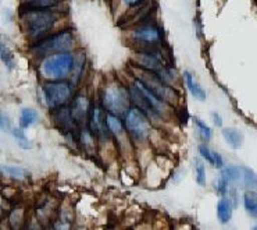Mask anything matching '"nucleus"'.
<instances>
[{"label": "nucleus", "instance_id": "f257e3e1", "mask_svg": "<svg viewBox=\"0 0 257 230\" xmlns=\"http://www.w3.org/2000/svg\"><path fill=\"white\" fill-rule=\"evenodd\" d=\"M25 30L31 39H39L46 35L57 20V16L46 9H31L23 16Z\"/></svg>", "mask_w": 257, "mask_h": 230}, {"label": "nucleus", "instance_id": "f03ea898", "mask_svg": "<svg viewBox=\"0 0 257 230\" xmlns=\"http://www.w3.org/2000/svg\"><path fill=\"white\" fill-rule=\"evenodd\" d=\"M72 64H74V56L68 52H64V53H56L45 57L42 60L41 70L46 79L61 80L66 79L71 71Z\"/></svg>", "mask_w": 257, "mask_h": 230}, {"label": "nucleus", "instance_id": "7ed1b4c3", "mask_svg": "<svg viewBox=\"0 0 257 230\" xmlns=\"http://www.w3.org/2000/svg\"><path fill=\"white\" fill-rule=\"evenodd\" d=\"M74 45V37L71 32L64 31L60 34H56L46 41H42L32 48V53L36 56H45L48 57L56 53H64L68 52Z\"/></svg>", "mask_w": 257, "mask_h": 230}, {"label": "nucleus", "instance_id": "20e7f679", "mask_svg": "<svg viewBox=\"0 0 257 230\" xmlns=\"http://www.w3.org/2000/svg\"><path fill=\"white\" fill-rule=\"evenodd\" d=\"M72 95L71 85L64 81H52L43 85V98L49 108H60L64 106Z\"/></svg>", "mask_w": 257, "mask_h": 230}, {"label": "nucleus", "instance_id": "39448f33", "mask_svg": "<svg viewBox=\"0 0 257 230\" xmlns=\"http://www.w3.org/2000/svg\"><path fill=\"white\" fill-rule=\"evenodd\" d=\"M125 126L132 137L138 141H144L149 135L150 127L146 115L138 108H130L125 112Z\"/></svg>", "mask_w": 257, "mask_h": 230}, {"label": "nucleus", "instance_id": "423d86ee", "mask_svg": "<svg viewBox=\"0 0 257 230\" xmlns=\"http://www.w3.org/2000/svg\"><path fill=\"white\" fill-rule=\"evenodd\" d=\"M103 105L110 113H114V115L124 113L130 109V97L125 90H122L121 87L111 85L103 95Z\"/></svg>", "mask_w": 257, "mask_h": 230}, {"label": "nucleus", "instance_id": "0eeeda50", "mask_svg": "<svg viewBox=\"0 0 257 230\" xmlns=\"http://www.w3.org/2000/svg\"><path fill=\"white\" fill-rule=\"evenodd\" d=\"M52 119L56 123V126L60 127L61 130H64V131H71L72 128L77 126V121L72 116L71 109H68V108H63V106L56 108L54 113L52 115Z\"/></svg>", "mask_w": 257, "mask_h": 230}, {"label": "nucleus", "instance_id": "6e6552de", "mask_svg": "<svg viewBox=\"0 0 257 230\" xmlns=\"http://www.w3.org/2000/svg\"><path fill=\"white\" fill-rule=\"evenodd\" d=\"M134 38L138 42L157 43L160 41V32L153 25H144L134 31Z\"/></svg>", "mask_w": 257, "mask_h": 230}, {"label": "nucleus", "instance_id": "1a4fd4ad", "mask_svg": "<svg viewBox=\"0 0 257 230\" xmlns=\"http://www.w3.org/2000/svg\"><path fill=\"white\" fill-rule=\"evenodd\" d=\"M71 112L75 121L82 123L88 117V113H89V101H88V98L81 97V95L75 98Z\"/></svg>", "mask_w": 257, "mask_h": 230}, {"label": "nucleus", "instance_id": "9d476101", "mask_svg": "<svg viewBox=\"0 0 257 230\" xmlns=\"http://www.w3.org/2000/svg\"><path fill=\"white\" fill-rule=\"evenodd\" d=\"M222 137L233 149H239L243 145V135L236 128H222Z\"/></svg>", "mask_w": 257, "mask_h": 230}, {"label": "nucleus", "instance_id": "9b49d317", "mask_svg": "<svg viewBox=\"0 0 257 230\" xmlns=\"http://www.w3.org/2000/svg\"><path fill=\"white\" fill-rule=\"evenodd\" d=\"M184 79H185L186 87H188V90L192 94V97L196 98L197 101H206V91H204L203 88L200 87L199 83H196L193 77H192V74L189 71H185L184 73Z\"/></svg>", "mask_w": 257, "mask_h": 230}, {"label": "nucleus", "instance_id": "f8f14e48", "mask_svg": "<svg viewBox=\"0 0 257 230\" xmlns=\"http://www.w3.org/2000/svg\"><path fill=\"white\" fill-rule=\"evenodd\" d=\"M199 152H200L202 158H204L210 165H213V166L218 168V169H221L222 166H224V161H222L221 155L218 152L211 151L209 146L203 145V144L199 145Z\"/></svg>", "mask_w": 257, "mask_h": 230}, {"label": "nucleus", "instance_id": "ddd939ff", "mask_svg": "<svg viewBox=\"0 0 257 230\" xmlns=\"http://www.w3.org/2000/svg\"><path fill=\"white\" fill-rule=\"evenodd\" d=\"M217 216L221 223H228L232 218V204L228 198H221L217 205Z\"/></svg>", "mask_w": 257, "mask_h": 230}, {"label": "nucleus", "instance_id": "4468645a", "mask_svg": "<svg viewBox=\"0 0 257 230\" xmlns=\"http://www.w3.org/2000/svg\"><path fill=\"white\" fill-rule=\"evenodd\" d=\"M138 60H139V64L144 67V68L149 70V71H155V73L160 74L162 63H160V60H159L156 56L148 55V53H142V55H139Z\"/></svg>", "mask_w": 257, "mask_h": 230}, {"label": "nucleus", "instance_id": "2eb2a0df", "mask_svg": "<svg viewBox=\"0 0 257 230\" xmlns=\"http://www.w3.org/2000/svg\"><path fill=\"white\" fill-rule=\"evenodd\" d=\"M38 120V113L36 110L30 109V108H24L20 113V124L23 128H28L34 126Z\"/></svg>", "mask_w": 257, "mask_h": 230}, {"label": "nucleus", "instance_id": "dca6fc26", "mask_svg": "<svg viewBox=\"0 0 257 230\" xmlns=\"http://www.w3.org/2000/svg\"><path fill=\"white\" fill-rule=\"evenodd\" d=\"M243 205H245L246 212L253 216L257 218V194L254 191H247L243 195Z\"/></svg>", "mask_w": 257, "mask_h": 230}, {"label": "nucleus", "instance_id": "f3484780", "mask_svg": "<svg viewBox=\"0 0 257 230\" xmlns=\"http://www.w3.org/2000/svg\"><path fill=\"white\" fill-rule=\"evenodd\" d=\"M2 170L7 173V175L16 179V180H25L30 177V173L24 169V168H20V166H10V165H3Z\"/></svg>", "mask_w": 257, "mask_h": 230}, {"label": "nucleus", "instance_id": "a211bd4d", "mask_svg": "<svg viewBox=\"0 0 257 230\" xmlns=\"http://www.w3.org/2000/svg\"><path fill=\"white\" fill-rule=\"evenodd\" d=\"M106 124H107L108 130L114 135H121L122 134V123H121L120 117L117 115L107 113V116H106Z\"/></svg>", "mask_w": 257, "mask_h": 230}, {"label": "nucleus", "instance_id": "6ab92c4d", "mask_svg": "<svg viewBox=\"0 0 257 230\" xmlns=\"http://www.w3.org/2000/svg\"><path fill=\"white\" fill-rule=\"evenodd\" d=\"M12 134L14 135V138L17 141V144L20 145V148H23V149H31L32 148V142H31V139L27 137V134L23 128H13Z\"/></svg>", "mask_w": 257, "mask_h": 230}, {"label": "nucleus", "instance_id": "aec40b11", "mask_svg": "<svg viewBox=\"0 0 257 230\" xmlns=\"http://www.w3.org/2000/svg\"><path fill=\"white\" fill-rule=\"evenodd\" d=\"M242 168H238V166H228L225 169H222V175L225 176L229 183H236L239 182L240 177H242Z\"/></svg>", "mask_w": 257, "mask_h": 230}, {"label": "nucleus", "instance_id": "412c9836", "mask_svg": "<svg viewBox=\"0 0 257 230\" xmlns=\"http://www.w3.org/2000/svg\"><path fill=\"white\" fill-rule=\"evenodd\" d=\"M243 173H242V177H243V183H245V187L247 188H257V175L256 172H253V169L250 168H242Z\"/></svg>", "mask_w": 257, "mask_h": 230}, {"label": "nucleus", "instance_id": "4be33fe9", "mask_svg": "<svg viewBox=\"0 0 257 230\" xmlns=\"http://www.w3.org/2000/svg\"><path fill=\"white\" fill-rule=\"evenodd\" d=\"M195 170H196V183L199 186L204 187L206 186V168L202 161L196 159L195 162Z\"/></svg>", "mask_w": 257, "mask_h": 230}, {"label": "nucleus", "instance_id": "5701e85b", "mask_svg": "<svg viewBox=\"0 0 257 230\" xmlns=\"http://www.w3.org/2000/svg\"><path fill=\"white\" fill-rule=\"evenodd\" d=\"M195 124H196L197 131L200 134V137L204 139V141H207V139L211 138V128L204 123L203 120H200V119H195Z\"/></svg>", "mask_w": 257, "mask_h": 230}, {"label": "nucleus", "instance_id": "b1692460", "mask_svg": "<svg viewBox=\"0 0 257 230\" xmlns=\"http://www.w3.org/2000/svg\"><path fill=\"white\" fill-rule=\"evenodd\" d=\"M31 9H48L54 6L59 0H25Z\"/></svg>", "mask_w": 257, "mask_h": 230}, {"label": "nucleus", "instance_id": "393cba45", "mask_svg": "<svg viewBox=\"0 0 257 230\" xmlns=\"http://www.w3.org/2000/svg\"><path fill=\"white\" fill-rule=\"evenodd\" d=\"M100 109H93L92 113V119H90V128L95 131V133H100L102 131V121H100Z\"/></svg>", "mask_w": 257, "mask_h": 230}, {"label": "nucleus", "instance_id": "a878e982", "mask_svg": "<svg viewBox=\"0 0 257 230\" xmlns=\"http://www.w3.org/2000/svg\"><path fill=\"white\" fill-rule=\"evenodd\" d=\"M2 59H3V61L6 63V66L9 70H13V68L16 67V63H14V60H13L12 52L6 48L5 42H2Z\"/></svg>", "mask_w": 257, "mask_h": 230}, {"label": "nucleus", "instance_id": "bb28decb", "mask_svg": "<svg viewBox=\"0 0 257 230\" xmlns=\"http://www.w3.org/2000/svg\"><path fill=\"white\" fill-rule=\"evenodd\" d=\"M228 179L225 176L222 175L217 179V182H215V190H217V193L220 194V195H224V194L227 193L228 190Z\"/></svg>", "mask_w": 257, "mask_h": 230}, {"label": "nucleus", "instance_id": "cd10ccee", "mask_svg": "<svg viewBox=\"0 0 257 230\" xmlns=\"http://www.w3.org/2000/svg\"><path fill=\"white\" fill-rule=\"evenodd\" d=\"M2 130H3V133H12L13 128L12 124H10V119L7 117L6 115H2Z\"/></svg>", "mask_w": 257, "mask_h": 230}, {"label": "nucleus", "instance_id": "c85d7f7f", "mask_svg": "<svg viewBox=\"0 0 257 230\" xmlns=\"http://www.w3.org/2000/svg\"><path fill=\"white\" fill-rule=\"evenodd\" d=\"M213 119H214V123H215V126H218V127H221L222 126V120H221V116L218 115L217 112H213Z\"/></svg>", "mask_w": 257, "mask_h": 230}, {"label": "nucleus", "instance_id": "c756f323", "mask_svg": "<svg viewBox=\"0 0 257 230\" xmlns=\"http://www.w3.org/2000/svg\"><path fill=\"white\" fill-rule=\"evenodd\" d=\"M124 2H125L128 6H134V5H137V3H139L141 0H124Z\"/></svg>", "mask_w": 257, "mask_h": 230}, {"label": "nucleus", "instance_id": "7c9ffc66", "mask_svg": "<svg viewBox=\"0 0 257 230\" xmlns=\"http://www.w3.org/2000/svg\"><path fill=\"white\" fill-rule=\"evenodd\" d=\"M256 229H257V226H256Z\"/></svg>", "mask_w": 257, "mask_h": 230}]
</instances>
